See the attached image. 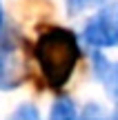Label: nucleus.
Returning a JSON list of instances; mask_svg holds the SVG:
<instances>
[{
	"label": "nucleus",
	"instance_id": "nucleus-1",
	"mask_svg": "<svg viewBox=\"0 0 118 120\" xmlns=\"http://www.w3.org/2000/svg\"><path fill=\"white\" fill-rule=\"evenodd\" d=\"M34 56L38 60L45 85L58 91L69 82L80 60L78 36L65 27H47L45 31H40L38 40H36Z\"/></svg>",
	"mask_w": 118,
	"mask_h": 120
},
{
	"label": "nucleus",
	"instance_id": "nucleus-4",
	"mask_svg": "<svg viewBox=\"0 0 118 120\" xmlns=\"http://www.w3.org/2000/svg\"><path fill=\"white\" fill-rule=\"evenodd\" d=\"M91 69L96 80H100L105 85L107 94L118 102V62H109L105 58V53H100V49H94L91 53Z\"/></svg>",
	"mask_w": 118,
	"mask_h": 120
},
{
	"label": "nucleus",
	"instance_id": "nucleus-10",
	"mask_svg": "<svg viewBox=\"0 0 118 120\" xmlns=\"http://www.w3.org/2000/svg\"><path fill=\"white\" fill-rule=\"evenodd\" d=\"M109 120H118V107H116V111L111 113V118H109Z\"/></svg>",
	"mask_w": 118,
	"mask_h": 120
},
{
	"label": "nucleus",
	"instance_id": "nucleus-5",
	"mask_svg": "<svg viewBox=\"0 0 118 120\" xmlns=\"http://www.w3.org/2000/svg\"><path fill=\"white\" fill-rule=\"evenodd\" d=\"M49 120H78V109L76 102L69 96H60L53 100L51 109H49Z\"/></svg>",
	"mask_w": 118,
	"mask_h": 120
},
{
	"label": "nucleus",
	"instance_id": "nucleus-3",
	"mask_svg": "<svg viewBox=\"0 0 118 120\" xmlns=\"http://www.w3.org/2000/svg\"><path fill=\"white\" fill-rule=\"evenodd\" d=\"M25 82V62L13 36L0 38V91H11Z\"/></svg>",
	"mask_w": 118,
	"mask_h": 120
},
{
	"label": "nucleus",
	"instance_id": "nucleus-7",
	"mask_svg": "<svg viewBox=\"0 0 118 120\" xmlns=\"http://www.w3.org/2000/svg\"><path fill=\"white\" fill-rule=\"evenodd\" d=\"M9 120H40V111H38V107L27 102V105L16 107V111L9 116Z\"/></svg>",
	"mask_w": 118,
	"mask_h": 120
},
{
	"label": "nucleus",
	"instance_id": "nucleus-2",
	"mask_svg": "<svg viewBox=\"0 0 118 120\" xmlns=\"http://www.w3.org/2000/svg\"><path fill=\"white\" fill-rule=\"evenodd\" d=\"M83 40L91 49L118 47V0H107L85 22Z\"/></svg>",
	"mask_w": 118,
	"mask_h": 120
},
{
	"label": "nucleus",
	"instance_id": "nucleus-6",
	"mask_svg": "<svg viewBox=\"0 0 118 120\" xmlns=\"http://www.w3.org/2000/svg\"><path fill=\"white\" fill-rule=\"evenodd\" d=\"M107 0H67V13L69 16H78V13L87 11L91 7H100Z\"/></svg>",
	"mask_w": 118,
	"mask_h": 120
},
{
	"label": "nucleus",
	"instance_id": "nucleus-9",
	"mask_svg": "<svg viewBox=\"0 0 118 120\" xmlns=\"http://www.w3.org/2000/svg\"><path fill=\"white\" fill-rule=\"evenodd\" d=\"M2 25H4V11H2V2H0V34H2Z\"/></svg>",
	"mask_w": 118,
	"mask_h": 120
},
{
	"label": "nucleus",
	"instance_id": "nucleus-8",
	"mask_svg": "<svg viewBox=\"0 0 118 120\" xmlns=\"http://www.w3.org/2000/svg\"><path fill=\"white\" fill-rule=\"evenodd\" d=\"M78 120H107V113L98 102H89V105H85V109L78 116Z\"/></svg>",
	"mask_w": 118,
	"mask_h": 120
}]
</instances>
